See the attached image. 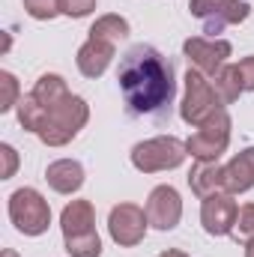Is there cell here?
<instances>
[{"label": "cell", "mask_w": 254, "mask_h": 257, "mask_svg": "<svg viewBox=\"0 0 254 257\" xmlns=\"http://www.w3.org/2000/svg\"><path fill=\"white\" fill-rule=\"evenodd\" d=\"M183 81H186V93H183V102H180V117H183V123L197 128V126H203L215 111H221L224 105H221L212 81L203 72H197V69L189 66Z\"/></svg>", "instance_id": "5"}, {"label": "cell", "mask_w": 254, "mask_h": 257, "mask_svg": "<svg viewBox=\"0 0 254 257\" xmlns=\"http://www.w3.org/2000/svg\"><path fill=\"white\" fill-rule=\"evenodd\" d=\"M114 57H117V45H111V42H102V39H87L81 48H78V57H75V63H78V72L84 75V78H102L105 72H108V66L114 63Z\"/></svg>", "instance_id": "12"}, {"label": "cell", "mask_w": 254, "mask_h": 257, "mask_svg": "<svg viewBox=\"0 0 254 257\" xmlns=\"http://www.w3.org/2000/svg\"><path fill=\"white\" fill-rule=\"evenodd\" d=\"M233 54V45L227 39H212V36H189L183 42V57L191 69L203 72L206 78H215Z\"/></svg>", "instance_id": "8"}, {"label": "cell", "mask_w": 254, "mask_h": 257, "mask_svg": "<svg viewBox=\"0 0 254 257\" xmlns=\"http://www.w3.org/2000/svg\"><path fill=\"white\" fill-rule=\"evenodd\" d=\"M239 239H251L254 236V203H245L239 209V218H236V230H233Z\"/></svg>", "instance_id": "25"}, {"label": "cell", "mask_w": 254, "mask_h": 257, "mask_svg": "<svg viewBox=\"0 0 254 257\" xmlns=\"http://www.w3.org/2000/svg\"><path fill=\"white\" fill-rule=\"evenodd\" d=\"M147 212L138 203H117L108 215V233L120 248H135L147 236Z\"/></svg>", "instance_id": "9"}, {"label": "cell", "mask_w": 254, "mask_h": 257, "mask_svg": "<svg viewBox=\"0 0 254 257\" xmlns=\"http://www.w3.org/2000/svg\"><path fill=\"white\" fill-rule=\"evenodd\" d=\"M6 212H9V221L15 224V230L24 233V236H42L51 227V206H48V200L36 189H30V186L15 189L9 194Z\"/></svg>", "instance_id": "4"}, {"label": "cell", "mask_w": 254, "mask_h": 257, "mask_svg": "<svg viewBox=\"0 0 254 257\" xmlns=\"http://www.w3.org/2000/svg\"><path fill=\"white\" fill-rule=\"evenodd\" d=\"M117 84L132 117H165L177 96L174 63L153 45H132L117 72Z\"/></svg>", "instance_id": "1"}, {"label": "cell", "mask_w": 254, "mask_h": 257, "mask_svg": "<svg viewBox=\"0 0 254 257\" xmlns=\"http://www.w3.org/2000/svg\"><path fill=\"white\" fill-rule=\"evenodd\" d=\"M236 218H239V206L233 194L218 192L200 200V224L209 236H230L236 230Z\"/></svg>", "instance_id": "10"}, {"label": "cell", "mask_w": 254, "mask_h": 257, "mask_svg": "<svg viewBox=\"0 0 254 257\" xmlns=\"http://www.w3.org/2000/svg\"><path fill=\"white\" fill-rule=\"evenodd\" d=\"M60 230L66 236H84L96 230V209L90 200H69L60 212Z\"/></svg>", "instance_id": "15"}, {"label": "cell", "mask_w": 254, "mask_h": 257, "mask_svg": "<svg viewBox=\"0 0 254 257\" xmlns=\"http://www.w3.org/2000/svg\"><path fill=\"white\" fill-rule=\"evenodd\" d=\"M144 212H147L150 227L168 233L183 218V197H180V192L174 186H168V183L165 186H156L150 192V197H147V203H144Z\"/></svg>", "instance_id": "11"}, {"label": "cell", "mask_w": 254, "mask_h": 257, "mask_svg": "<svg viewBox=\"0 0 254 257\" xmlns=\"http://www.w3.org/2000/svg\"><path fill=\"white\" fill-rule=\"evenodd\" d=\"M126 36H129V21L123 15H117V12L99 15L93 21V27H90V39H102V42H111V45L123 42Z\"/></svg>", "instance_id": "19"}, {"label": "cell", "mask_w": 254, "mask_h": 257, "mask_svg": "<svg viewBox=\"0 0 254 257\" xmlns=\"http://www.w3.org/2000/svg\"><path fill=\"white\" fill-rule=\"evenodd\" d=\"M230 132H233V120H230V114L221 108V111H215L203 126H197L194 132L189 135V141H186V150H189V156L197 162H218L224 153H227V147H230Z\"/></svg>", "instance_id": "6"}, {"label": "cell", "mask_w": 254, "mask_h": 257, "mask_svg": "<svg viewBox=\"0 0 254 257\" xmlns=\"http://www.w3.org/2000/svg\"><path fill=\"white\" fill-rule=\"evenodd\" d=\"M0 159H3V171H0V180H9L15 177V168H18V153L12 144H0Z\"/></svg>", "instance_id": "26"}, {"label": "cell", "mask_w": 254, "mask_h": 257, "mask_svg": "<svg viewBox=\"0 0 254 257\" xmlns=\"http://www.w3.org/2000/svg\"><path fill=\"white\" fill-rule=\"evenodd\" d=\"M212 87H215V93H218V99H221V105L227 108V105H233V102H239V96L245 93V84H242V75H239V66L227 63L215 78H212Z\"/></svg>", "instance_id": "18"}, {"label": "cell", "mask_w": 254, "mask_h": 257, "mask_svg": "<svg viewBox=\"0 0 254 257\" xmlns=\"http://www.w3.org/2000/svg\"><path fill=\"white\" fill-rule=\"evenodd\" d=\"M63 245L69 257H102V236L96 230L84 236H66Z\"/></svg>", "instance_id": "21"}, {"label": "cell", "mask_w": 254, "mask_h": 257, "mask_svg": "<svg viewBox=\"0 0 254 257\" xmlns=\"http://www.w3.org/2000/svg\"><path fill=\"white\" fill-rule=\"evenodd\" d=\"M236 66H239V75H242L245 93H254V54H251V57H242Z\"/></svg>", "instance_id": "27"}, {"label": "cell", "mask_w": 254, "mask_h": 257, "mask_svg": "<svg viewBox=\"0 0 254 257\" xmlns=\"http://www.w3.org/2000/svg\"><path fill=\"white\" fill-rule=\"evenodd\" d=\"M251 189H254V147H245L224 165V192L245 194Z\"/></svg>", "instance_id": "13"}, {"label": "cell", "mask_w": 254, "mask_h": 257, "mask_svg": "<svg viewBox=\"0 0 254 257\" xmlns=\"http://www.w3.org/2000/svg\"><path fill=\"white\" fill-rule=\"evenodd\" d=\"M0 257H18V251H12V248H6V251H3Z\"/></svg>", "instance_id": "30"}, {"label": "cell", "mask_w": 254, "mask_h": 257, "mask_svg": "<svg viewBox=\"0 0 254 257\" xmlns=\"http://www.w3.org/2000/svg\"><path fill=\"white\" fill-rule=\"evenodd\" d=\"M45 183L57 194H75L84 186V165L78 159H57L45 168Z\"/></svg>", "instance_id": "14"}, {"label": "cell", "mask_w": 254, "mask_h": 257, "mask_svg": "<svg viewBox=\"0 0 254 257\" xmlns=\"http://www.w3.org/2000/svg\"><path fill=\"white\" fill-rule=\"evenodd\" d=\"M189 189L200 200L209 197V194L224 192V165H218V162H200L197 159L189 171Z\"/></svg>", "instance_id": "16"}, {"label": "cell", "mask_w": 254, "mask_h": 257, "mask_svg": "<svg viewBox=\"0 0 254 257\" xmlns=\"http://www.w3.org/2000/svg\"><path fill=\"white\" fill-rule=\"evenodd\" d=\"M24 12L36 21H51L60 15V0H24Z\"/></svg>", "instance_id": "23"}, {"label": "cell", "mask_w": 254, "mask_h": 257, "mask_svg": "<svg viewBox=\"0 0 254 257\" xmlns=\"http://www.w3.org/2000/svg\"><path fill=\"white\" fill-rule=\"evenodd\" d=\"M96 9V0H60V15L69 18H87Z\"/></svg>", "instance_id": "24"}, {"label": "cell", "mask_w": 254, "mask_h": 257, "mask_svg": "<svg viewBox=\"0 0 254 257\" xmlns=\"http://www.w3.org/2000/svg\"><path fill=\"white\" fill-rule=\"evenodd\" d=\"M87 120H90L87 99H81V96L72 93L57 108L45 111V120H42V126L36 132V138L45 147H66L72 138H78V132L87 126Z\"/></svg>", "instance_id": "2"}, {"label": "cell", "mask_w": 254, "mask_h": 257, "mask_svg": "<svg viewBox=\"0 0 254 257\" xmlns=\"http://www.w3.org/2000/svg\"><path fill=\"white\" fill-rule=\"evenodd\" d=\"M15 114H18V123H21V128H24V132H33V135L39 132L42 120H45V108L33 99V93H24V96H21V102H18Z\"/></svg>", "instance_id": "20"}, {"label": "cell", "mask_w": 254, "mask_h": 257, "mask_svg": "<svg viewBox=\"0 0 254 257\" xmlns=\"http://www.w3.org/2000/svg\"><path fill=\"white\" fill-rule=\"evenodd\" d=\"M33 99L45 108V111H51V108H57L63 99H69L72 93H69V87H66V78L63 75H54V72H48V75H39V81L33 84Z\"/></svg>", "instance_id": "17"}, {"label": "cell", "mask_w": 254, "mask_h": 257, "mask_svg": "<svg viewBox=\"0 0 254 257\" xmlns=\"http://www.w3.org/2000/svg\"><path fill=\"white\" fill-rule=\"evenodd\" d=\"M189 12L203 21V33L218 39V33L230 24H242L248 18L245 0H189Z\"/></svg>", "instance_id": "7"}, {"label": "cell", "mask_w": 254, "mask_h": 257, "mask_svg": "<svg viewBox=\"0 0 254 257\" xmlns=\"http://www.w3.org/2000/svg\"><path fill=\"white\" fill-rule=\"evenodd\" d=\"M189 150L186 141L174 135H156L147 141H138L132 147V165L141 174H159V171H174L186 162Z\"/></svg>", "instance_id": "3"}, {"label": "cell", "mask_w": 254, "mask_h": 257, "mask_svg": "<svg viewBox=\"0 0 254 257\" xmlns=\"http://www.w3.org/2000/svg\"><path fill=\"white\" fill-rule=\"evenodd\" d=\"M21 102V90H18V78L12 72H0V114L18 108Z\"/></svg>", "instance_id": "22"}, {"label": "cell", "mask_w": 254, "mask_h": 257, "mask_svg": "<svg viewBox=\"0 0 254 257\" xmlns=\"http://www.w3.org/2000/svg\"><path fill=\"white\" fill-rule=\"evenodd\" d=\"M156 257H189V254L180 251V248H168V251H162V254H156Z\"/></svg>", "instance_id": "28"}, {"label": "cell", "mask_w": 254, "mask_h": 257, "mask_svg": "<svg viewBox=\"0 0 254 257\" xmlns=\"http://www.w3.org/2000/svg\"><path fill=\"white\" fill-rule=\"evenodd\" d=\"M245 257H254V236L245 239Z\"/></svg>", "instance_id": "29"}]
</instances>
